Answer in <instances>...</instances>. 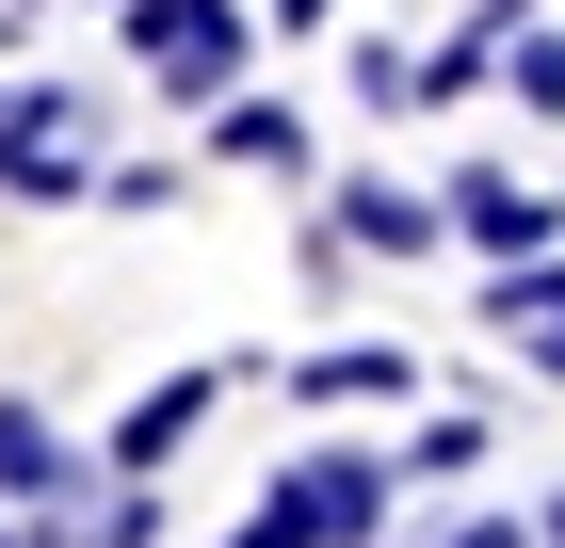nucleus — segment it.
Instances as JSON below:
<instances>
[{
	"label": "nucleus",
	"instance_id": "nucleus-4",
	"mask_svg": "<svg viewBox=\"0 0 565 548\" xmlns=\"http://www.w3.org/2000/svg\"><path fill=\"white\" fill-rule=\"evenodd\" d=\"M307 226H323V243H340V258H436V243H452V211H436L420 178H388V162H355V178H323V211H307Z\"/></svg>",
	"mask_w": 565,
	"mask_h": 548
},
{
	"label": "nucleus",
	"instance_id": "nucleus-3",
	"mask_svg": "<svg viewBox=\"0 0 565 548\" xmlns=\"http://www.w3.org/2000/svg\"><path fill=\"white\" fill-rule=\"evenodd\" d=\"M97 97L82 82H0V194H33V211H65V194H97Z\"/></svg>",
	"mask_w": 565,
	"mask_h": 548
},
{
	"label": "nucleus",
	"instance_id": "nucleus-9",
	"mask_svg": "<svg viewBox=\"0 0 565 548\" xmlns=\"http://www.w3.org/2000/svg\"><path fill=\"white\" fill-rule=\"evenodd\" d=\"M291 387V404H404V387H420V355H404V339H323V355H307V372H275Z\"/></svg>",
	"mask_w": 565,
	"mask_h": 548
},
{
	"label": "nucleus",
	"instance_id": "nucleus-1",
	"mask_svg": "<svg viewBox=\"0 0 565 548\" xmlns=\"http://www.w3.org/2000/svg\"><path fill=\"white\" fill-rule=\"evenodd\" d=\"M388 501H404V452H291L243 516V548H388Z\"/></svg>",
	"mask_w": 565,
	"mask_h": 548
},
{
	"label": "nucleus",
	"instance_id": "nucleus-6",
	"mask_svg": "<svg viewBox=\"0 0 565 548\" xmlns=\"http://www.w3.org/2000/svg\"><path fill=\"white\" fill-rule=\"evenodd\" d=\"M243 372H259V355H194V372H162V387H146V404H130V420L97 436V468H114V484H146V468H162V452H194V420H211V404H226V387H243Z\"/></svg>",
	"mask_w": 565,
	"mask_h": 548
},
{
	"label": "nucleus",
	"instance_id": "nucleus-2",
	"mask_svg": "<svg viewBox=\"0 0 565 548\" xmlns=\"http://www.w3.org/2000/svg\"><path fill=\"white\" fill-rule=\"evenodd\" d=\"M243 49H259V0H130V65L194 114L243 97Z\"/></svg>",
	"mask_w": 565,
	"mask_h": 548
},
{
	"label": "nucleus",
	"instance_id": "nucleus-15",
	"mask_svg": "<svg viewBox=\"0 0 565 548\" xmlns=\"http://www.w3.org/2000/svg\"><path fill=\"white\" fill-rule=\"evenodd\" d=\"M533 533H550V548H565V484H550V501H533Z\"/></svg>",
	"mask_w": 565,
	"mask_h": 548
},
{
	"label": "nucleus",
	"instance_id": "nucleus-11",
	"mask_svg": "<svg viewBox=\"0 0 565 548\" xmlns=\"http://www.w3.org/2000/svg\"><path fill=\"white\" fill-rule=\"evenodd\" d=\"M420 97V49H388V33H355V114H404Z\"/></svg>",
	"mask_w": 565,
	"mask_h": 548
},
{
	"label": "nucleus",
	"instance_id": "nucleus-14",
	"mask_svg": "<svg viewBox=\"0 0 565 548\" xmlns=\"http://www.w3.org/2000/svg\"><path fill=\"white\" fill-rule=\"evenodd\" d=\"M275 17H291V33H323V17H340V0H275Z\"/></svg>",
	"mask_w": 565,
	"mask_h": 548
},
{
	"label": "nucleus",
	"instance_id": "nucleus-16",
	"mask_svg": "<svg viewBox=\"0 0 565 548\" xmlns=\"http://www.w3.org/2000/svg\"><path fill=\"white\" fill-rule=\"evenodd\" d=\"M114 17H130V0H114Z\"/></svg>",
	"mask_w": 565,
	"mask_h": 548
},
{
	"label": "nucleus",
	"instance_id": "nucleus-8",
	"mask_svg": "<svg viewBox=\"0 0 565 548\" xmlns=\"http://www.w3.org/2000/svg\"><path fill=\"white\" fill-rule=\"evenodd\" d=\"M97 484H114V468L49 420V404H0V501H97Z\"/></svg>",
	"mask_w": 565,
	"mask_h": 548
},
{
	"label": "nucleus",
	"instance_id": "nucleus-10",
	"mask_svg": "<svg viewBox=\"0 0 565 548\" xmlns=\"http://www.w3.org/2000/svg\"><path fill=\"white\" fill-rule=\"evenodd\" d=\"M211 162H226V178H307L323 146H307L291 97H226V114H211Z\"/></svg>",
	"mask_w": 565,
	"mask_h": 548
},
{
	"label": "nucleus",
	"instance_id": "nucleus-5",
	"mask_svg": "<svg viewBox=\"0 0 565 548\" xmlns=\"http://www.w3.org/2000/svg\"><path fill=\"white\" fill-rule=\"evenodd\" d=\"M436 211H452V243H484V275L565 243V194H533V178H501V162H452V178H436Z\"/></svg>",
	"mask_w": 565,
	"mask_h": 548
},
{
	"label": "nucleus",
	"instance_id": "nucleus-12",
	"mask_svg": "<svg viewBox=\"0 0 565 548\" xmlns=\"http://www.w3.org/2000/svg\"><path fill=\"white\" fill-rule=\"evenodd\" d=\"M501 65H518V97H533V114H565V33H518Z\"/></svg>",
	"mask_w": 565,
	"mask_h": 548
},
{
	"label": "nucleus",
	"instance_id": "nucleus-7",
	"mask_svg": "<svg viewBox=\"0 0 565 548\" xmlns=\"http://www.w3.org/2000/svg\"><path fill=\"white\" fill-rule=\"evenodd\" d=\"M484 339H501L533 387H565V243H550V258H501V275H484Z\"/></svg>",
	"mask_w": 565,
	"mask_h": 548
},
{
	"label": "nucleus",
	"instance_id": "nucleus-13",
	"mask_svg": "<svg viewBox=\"0 0 565 548\" xmlns=\"http://www.w3.org/2000/svg\"><path fill=\"white\" fill-rule=\"evenodd\" d=\"M420 548H550L533 516H452V533H420Z\"/></svg>",
	"mask_w": 565,
	"mask_h": 548
}]
</instances>
